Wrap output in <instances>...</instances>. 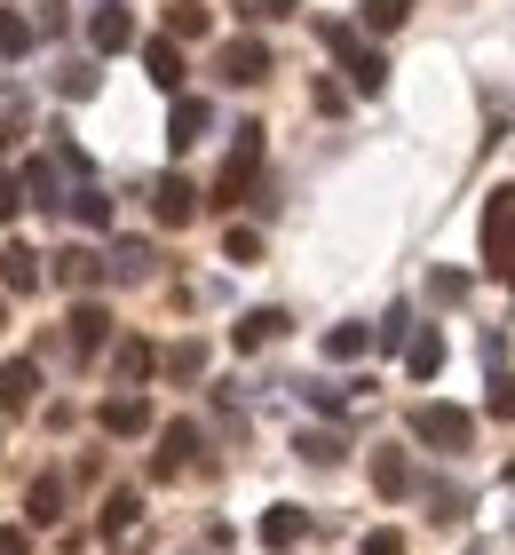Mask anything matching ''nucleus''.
Returning a JSON list of instances; mask_svg holds the SVG:
<instances>
[{"instance_id":"1","label":"nucleus","mask_w":515,"mask_h":555,"mask_svg":"<svg viewBox=\"0 0 515 555\" xmlns=\"http://www.w3.org/2000/svg\"><path fill=\"white\" fill-rule=\"evenodd\" d=\"M484 262H492L500 286H515V183H500L492 207H484Z\"/></svg>"},{"instance_id":"2","label":"nucleus","mask_w":515,"mask_h":555,"mask_svg":"<svg viewBox=\"0 0 515 555\" xmlns=\"http://www.w3.org/2000/svg\"><path fill=\"white\" fill-rule=\"evenodd\" d=\"M254 167H262V128H239V143H230V159H222V175H215V207H239V198L254 191Z\"/></svg>"},{"instance_id":"3","label":"nucleus","mask_w":515,"mask_h":555,"mask_svg":"<svg viewBox=\"0 0 515 555\" xmlns=\"http://www.w3.org/2000/svg\"><path fill=\"white\" fill-rule=\"evenodd\" d=\"M412 437L436 444V452H468L476 444V421L460 405H412Z\"/></svg>"},{"instance_id":"4","label":"nucleus","mask_w":515,"mask_h":555,"mask_svg":"<svg viewBox=\"0 0 515 555\" xmlns=\"http://www.w3.org/2000/svg\"><path fill=\"white\" fill-rule=\"evenodd\" d=\"M325 48H333V56L349 64V88H365V95H381V80H389V64H381L373 48H365V40L349 33V24H325Z\"/></svg>"},{"instance_id":"5","label":"nucleus","mask_w":515,"mask_h":555,"mask_svg":"<svg viewBox=\"0 0 515 555\" xmlns=\"http://www.w3.org/2000/svg\"><path fill=\"white\" fill-rule=\"evenodd\" d=\"M215 72H222L230 88H254V80H270V48H262V40H222Z\"/></svg>"},{"instance_id":"6","label":"nucleus","mask_w":515,"mask_h":555,"mask_svg":"<svg viewBox=\"0 0 515 555\" xmlns=\"http://www.w3.org/2000/svg\"><path fill=\"white\" fill-rule=\"evenodd\" d=\"M191 461H198V428H191V421H167V428H159V452H151V476L167 485V476H183Z\"/></svg>"},{"instance_id":"7","label":"nucleus","mask_w":515,"mask_h":555,"mask_svg":"<svg viewBox=\"0 0 515 555\" xmlns=\"http://www.w3.org/2000/svg\"><path fill=\"white\" fill-rule=\"evenodd\" d=\"M103 437H143V428H151V405H143V397L136 389H127V397H103Z\"/></svg>"},{"instance_id":"8","label":"nucleus","mask_w":515,"mask_h":555,"mask_svg":"<svg viewBox=\"0 0 515 555\" xmlns=\"http://www.w3.org/2000/svg\"><path fill=\"white\" fill-rule=\"evenodd\" d=\"M33 397H40V365L33 358H9V365H0V413H24Z\"/></svg>"},{"instance_id":"9","label":"nucleus","mask_w":515,"mask_h":555,"mask_svg":"<svg viewBox=\"0 0 515 555\" xmlns=\"http://www.w3.org/2000/svg\"><path fill=\"white\" fill-rule=\"evenodd\" d=\"M151 215H159V222H167V231H183V222L198 215V191L183 183V175H167V183H159V191H151Z\"/></svg>"},{"instance_id":"10","label":"nucleus","mask_w":515,"mask_h":555,"mask_svg":"<svg viewBox=\"0 0 515 555\" xmlns=\"http://www.w3.org/2000/svg\"><path fill=\"white\" fill-rule=\"evenodd\" d=\"M88 40H95V56H119V48H136V16H127V9H95Z\"/></svg>"},{"instance_id":"11","label":"nucleus","mask_w":515,"mask_h":555,"mask_svg":"<svg viewBox=\"0 0 515 555\" xmlns=\"http://www.w3.org/2000/svg\"><path fill=\"white\" fill-rule=\"evenodd\" d=\"M206 128H215V112H206V104H198V95H175V119H167V143H175V151H191V143H198Z\"/></svg>"},{"instance_id":"12","label":"nucleus","mask_w":515,"mask_h":555,"mask_svg":"<svg viewBox=\"0 0 515 555\" xmlns=\"http://www.w3.org/2000/svg\"><path fill=\"white\" fill-rule=\"evenodd\" d=\"M373 492H381V500H404V492H412V461H404L397 444L373 452Z\"/></svg>"},{"instance_id":"13","label":"nucleus","mask_w":515,"mask_h":555,"mask_svg":"<svg viewBox=\"0 0 515 555\" xmlns=\"http://www.w3.org/2000/svg\"><path fill=\"white\" fill-rule=\"evenodd\" d=\"M56 278H64L72 294H88V286H103V255H95V246H64V255H56Z\"/></svg>"},{"instance_id":"14","label":"nucleus","mask_w":515,"mask_h":555,"mask_svg":"<svg viewBox=\"0 0 515 555\" xmlns=\"http://www.w3.org/2000/svg\"><path fill=\"white\" fill-rule=\"evenodd\" d=\"M143 72H151V88H183V48L175 40H143Z\"/></svg>"},{"instance_id":"15","label":"nucleus","mask_w":515,"mask_h":555,"mask_svg":"<svg viewBox=\"0 0 515 555\" xmlns=\"http://www.w3.org/2000/svg\"><path fill=\"white\" fill-rule=\"evenodd\" d=\"M278 334H286V310H246L239 325H230V341H239V349H270Z\"/></svg>"},{"instance_id":"16","label":"nucleus","mask_w":515,"mask_h":555,"mask_svg":"<svg viewBox=\"0 0 515 555\" xmlns=\"http://www.w3.org/2000/svg\"><path fill=\"white\" fill-rule=\"evenodd\" d=\"M0 286H9V294L40 286V255H33V246H0Z\"/></svg>"},{"instance_id":"17","label":"nucleus","mask_w":515,"mask_h":555,"mask_svg":"<svg viewBox=\"0 0 515 555\" xmlns=\"http://www.w3.org/2000/svg\"><path fill=\"white\" fill-rule=\"evenodd\" d=\"M103 334H112L103 301H80V310H72V349H80V358H95V349H103Z\"/></svg>"},{"instance_id":"18","label":"nucleus","mask_w":515,"mask_h":555,"mask_svg":"<svg viewBox=\"0 0 515 555\" xmlns=\"http://www.w3.org/2000/svg\"><path fill=\"white\" fill-rule=\"evenodd\" d=\"M301 532H309V516H301V508H286V500H278V508H262V540H270L278 555H286Z\"/></svg>"},{"instance_id":"19","label":"nucleus","mask_w":515,"mask_h":555,"mask_svg":"<svg viewBox=\"0 0 515 555\" xmlns=\"http://www.w3.org/2000/svg\"><path fill=\"white\" fill-rule=\"evenodd\" d=\"M33 40H40L33 16H24V9H0V56H33Z\"/></svg>"},{"instance_id":"20","label":"nucleus","mask_w":515,"mask_h":555,"mask_svg":"<svg viewBox=\"0 0 515 555\" xmlns=\"http://www.w3.org/2000/svg\"><path fill=\"white\" fill-rule=\"evenodd\" d=\"M404 365H412V382H436V373H445V341H436V334H412V341H404Z\"/></svg>"},{"instance_id":"21","label":"nucleus","mask_w":515,"mask_h":555,"mask_svg":"<svg viewBox=\"0 0 515 555\" xmlns=\"http://www.w3.org/2000/svg\"><path fill=\"white\" fill-rule=\"evenodd\" d=\"M24 516H33V524H56V516H64V485H56V476H33V492H24Z\"/></svg>"},{"instance_id":"22","label":"nucleus","mask_w":515,"mask_h":555,"mask_svg":"<svg viewBox=\"0 0 515 555\" xmlns=\"http://www.w3.org/2000/svg\"><path fill=\"white\" fill-rule=\"evenodd\" d=\"M206 33H215V16H206L198 0H175L167 9V40H206Z\"/></svg>"},{"instance_id":"23","label":"nucleus","mask_w":515,"mask_h":555,"mask_svg":"<svg viewBox=\"0 0 515 555\" xmlns=\"http://www.w3.org/2000/svg\"><path fill=\"white\" fill-rule=\"evenodd\" d=\"M72 215H80V231H112V198H103L95 183L72 191Z\"/></svg>"},{"instance_id":"24","label":"nucleus","mask_w":515,"mask_h":555,"mask_svg":"<svg viewBox=\"0 0 515 555\" xmlns=\"http://www.w3.org/2000/svg\"><path fill=\"white\" fill-rule=\"evenodd\" d=\"M365 341H373L365 325H333V334H325V358H333V365H349V358H365Z\"/></svg>"},{"instance_id":"25","label":"nucleus","mask_w":515,"mask_h":555,"mask_svg":"<svg viewBox=\"0 0 515 555\" xmlns=\"http://www.w3.org/2000/svg\"><path fill=\"white\" fill-rule=\"evenodd\" d=\"M103 270H119V278H151V246H143V238H119Z\"/></svg>"},{"instance_id":"26","label":"nucleus","mask_w":515,"mask_h":555,"mask_svg":"<svg viewBox=\"0 0 515 555\" xmlns=\"http://www.w3.org/2000/svg\"><path fill=\"white\" fill-rule=\"evenodd\" d=\"M136 516H143V492H127V485H119L112 500H103V532H127Z\"/></svg>"},{"instance_id":"27","label":"nucleus","mask_w":515,"mask_h":555,"mask_svg":"<svg viewBox=\"0 0 515 555\" xmlns=\"http://www.w3.org/2000/svg\"><path fill=\"white\" fill-rule=\"evenodd\" d=\"M151 365H159V349H151V341H119V382H143Z\"/></svg>"},{"instance_id":"28","label":"nucleus","mask_w":515,"mask_h":555,"mask_svg":"<svg viewBox=\"0 0 515 555\" xmlns=\"http://www.w3.org/2000/svg\"><path fill=\"white\" fill-rule=\"evenodd\" d=\"M404 16H412V0H365V24H373V33H397Z\"/></svg>"},{"instance_id":"29","label":"nucleus","mask_w":515,"mask_h":555,"mask_svg":"<svg viewBox=\"0 0 515 555\" xmlns=\"http://www.w3.org/2000/svg\"><path fill=\"white\" fill-rule=\"evenodd\" d=\"M159 365L175 373V382H191V373L206 365V349H198V341H183V349H167V358H159Z\"/></svg>"},{"instance_id":"30","label":"nucleus","mask_w":515,"mask_h":555,"mask_svg":"<svg viewBox=\"0 0 515 555\" xmlns=\"http://www.w3.org/2000/svg\"><path fill=\"white\" fill-rule=\"evenodd\" d=\"M381 341H389V349H404V341H412V310H404V301H397L389 318H381Z\"/></svg>"},{"instance_id":"31","label":"nucleus","mask_w":515,"mask_h":555,"mask_svg":"<svg viewBox=\"0 0 515 555\" xmlns=\"http://www.w3.org/2000/svg\"><path fill=\"white\" fill-rule=\"evenodd\" d=\"M222 255H230V262H254V255H262V238H254V231H239V222H230V238H222Z\"/></svg>"},{"instance_id":"32","label":"nucleus","mask_w":515,"mask_h":555,"mask_svg":"<svg viewBox=\"0 0 515 555\" xmlns=\"http://www.w3.org/2000/svg\"><path fill=\"white\" fill-rule=\"evenodd\" d=\"M428 294L436 301H460V294H468V278H460V270H428Z\"/></svg>"},{"instance_id":"33","label":"nucleus","mask_w":515,"mask_h":555,"mask_svg":"<svg viewBox=\"0 0 515 555\" xmlns=\"http://www.w3.org/2000/svg\"><path fill=\"white\" fill-rule=\"evenodd\" d=\"M301 461H318V468L342 461V437H301Z\"/></svg>"},{"instance_id":"34","label":"nucleus","mask_w":515,"mask_h":555,"mask_svg":"<svg viewBox=\"0 0 515 555\" xmlns=\"http://www.w3.org/2000/svg\"><path fill=\"white\" fill-rule=\"evenodd\" d=\"M428 508H436V516H460L468 500H460V485H428Z\"/></svg>"},{"instance_id":"35","label":"nucleus","mask_w":515,"mask_h":555,"mask_svg":"<svg viewBox=\"0 0 515 555\" xmlns=\"http://www.w3.org/2000/svg\"><path fill=\"white\" fill-rule=\"evenodd\" d=\"M16 207H24V183H16V175H0V222H16Z\"/></svg>"},{"instance_id":"36","label":"nucleus","mask_w":515,"mask_h":555,"mask_svg":"<svg viewBox=\"0 0 515 555\" xmlns=\"http://www.w3.org/2000/svg\"><path fill=\"white\" fill-rule=\"evenodd\" d=\"M357 555H404V532H365V547Z\"/></svg>"},{"instance_id":"37","label":"nucleus","mask_w":515,"mask_h":555,"mask_svg":"<svg viewBox=\"0 0 515 555\" xmlns=\"http://www.w3.org/2000/svg\"><path fill=\"white\" fill-rule=\"evenodd\" d=\"M492 413H500V421H515V382H507V373L492 382Z\"/></svg>"},{"instance_id":"38","label":"nucleus","mask_w":515,"mask_h":555,"mask_svg":"<svg viewBox=\"0 0 515 555\" xmlns=\"http://www.w3.org/2000/svg\"><path fill=\"white\" fill-rule=\"evenodd\" d=\"M301 0H254V16H294Z\"/></svg>"},{"instance_id":"39","label":"nucleus","mask_w":515,"mask_h":555,"mask_svg":"<svg viewBox=\"0 0 515 555\" xmlns=\"http://www.w3.org/2000/svg\"><path fill=\"white\" fill-rule=\"evenodd\" d=\"M0 555H33V540H24V532H0Z\"/></svg>"},{"instance_id":"40","label":"nucleus","mask_w":515,"mask_h":555,"mask_svg":"<svg viewBox=\"0 0 515 555\" xmlns=\"http://www.w3.org/2000/svg\"><path fill=\"white\" fill-rule=\"evenodd\" d=\"M0 325H9V301H0Z\"/></svg>"}]
</instances>
